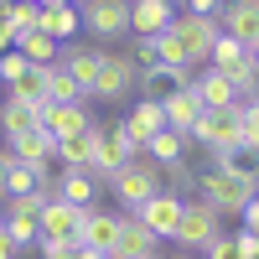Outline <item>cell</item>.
I'll return each mask as SVG.
<instances>
[{
  "label": "cell",
  "instance_id": "cell-25",
  "mask_svg": "<svg viewBox=\"0 0 259 259\" xmlns=\"http://www.w3.org/2000/svg\"><path fill=\"white\" fill-rule=\"evenodd\" d=\"M78 26H83V16H78L73 6H41V21H36V31H47L52 41H68Z\"/></svg>",
  "mask_w": 259,
  "mask_h": 259
},
{
  "label": "cell",
  "instance_id": "cell-22",
  "mask_svg": "<svg viewBox=\"0 0 259 259\" xmlns=\"http://www.w3.org/2000/svg\"><path fill=\"white\" fill-rule=\"evenodd\" d=\"M52 150H57V140L47 135V130H31V135H21V140H11V156H16L21 166H31V171H47V161H52Z\"/></svg>",
  "mask_w": 259,
  "mask_h": 259
},
{
  "label": "cell",
  "instance_id": "cell-45",
  "mask_svg": "<svg viewBox=\"0 0 259 259\" xmlns=\"http://www.w3.org/2000/svg\"><path fill=\"white\" fill-rule=\"evenodd\" d=\"M0 259H16V244H11V233H6V223H0Z\"/></svg>",
  "mask_w": 259,
  "mask_h": 259
},
{
  "label": "cell",
  "instance_id": "cell-49",
  "mask_svg": "<svg viewBox=\"0 0 259 259\" xmlns=\"http://www.w3.org/2000/svg\"><path fill=\"white\" fill-rule=\"evenodd\" d=\"M0 6H6V0H0Z\"/></svg>",
  "mask_w": 259,
  "mask_h": 259
},
{
  "label": "cell",
  "instance_id": "cell-24",
  "mask_svg": "<svg viewBox=\"0 0 259 259\" xmlns=\"http://www.w3.org/2000/svg\"><path fill=\"white\" fill-rule=\"evenodd\" d=\"M52 156L68 166V171H89V166H94V124H89V130H78V135H62Z\"/></svg>",
  "mask_w": 259,
  "mask_h": 259
},
{
  "label": "cell",
  "instance_id": "cell-37",
  "mask_svg": "<svg viewBox=\"0 0 259 259\" xmlns=\"http://www.w3.org/2000/svg\"><path fill=\"white\" fill-rule=\"evenodd\" d=\"M244 145H249V150H259V94H254V99H244Z\"/></svg>",
  "mask_w": 259,
  "mask_h": 259
},
{
  "label": "cell",
  "instance_id": "cell-20",
  "mask_svg": "<svg viewBox=\"0 0 259 259\" xmlns=\"http://www.w3.org/2000/svg\"><path fill=\"white\" fill-rule=\"evenodd\" d=\"M94 119H89V109H83V99L78 104H47V119H41V130H47L52 140H62V135H78V130H89Z\"/></svg>",
  "mask_w": 259,
  "mask_h": 259
},
{
  "label": "cell",
  "instance_id": "cell-1",
  "mask_svg": "<svg viewBox=\"0 0 259 259\" xmlns=\"http://www.w3.org/2000/svg\"><path fill=\"white\" fill-rule=\"evenodd\" d=\"M197 197L218 212V218H244V207L259 197V177H233L223 166L197 171Z\"/></svg>",
  "mask_w": 259,
  "mask_h": 259
},
{
  "label": "cell",
  "instance_id": "cell-44",
  "mask_svg": "<svg viewBox=\"0 0 259 259\" xmlns=\"http://www.w3.org/2000/svg\"><path fill=\"white\" fill-rule=\"evenodd\" d=\"M6 52H16V31L6 26V21H0V57H6Z\"/></svg>",
  "mask_w": 259,
  "mask_h": 259
},
{
  "label": "cell",
  "instance_id": "cell-17",
  "mask_svg": "<svg viewBox=\"0 0 259 259\" xmlns=\"http://www.w3.org/2000/svg\"><path fill=\"white\" fill-rule=\"evenodd\" d=\"M192 94L202 99V109H233V104H244L239 99V89L218 73V68H202L197 78H192Z\"/></svg>",
  "mask_w": 259,
  "mask_h": 259
},
{
  "label": "cell",
  "instance_id": "cell-38",
  "mask_svg": "<svg viewBox=\"0 0 259 259\" xmlns=\"http://www.w3.org/2000/svg\"><path fill=\"white\" fill-rule=\"evenodd\" d=\"M202 254H207V259H244V254H239V239H233V233H223V239H212V244H207Z\"/></svg>",
  "mask_w": 259,
  "mask_h": 259
},
{
  "label": "cell",
  "instance_id": "cell-30",
  "mask_svg": "<svg viewBox=\"0 0 259 259\" xmlns=\"http://www.w3.org/2000/svg\"><path fill=\"white\" fill-rule=\"evenodd\" d=\"M62 68H68V73H73V83H78L83 94H89V89H94V78H99V52H89V47H73L68 57H62Z\"/></svg>",
  "mask_w": 259,
  "mask_h": 259
},
{
  "label": "cell",
  "instance_id": "cell-32",
  "mask_svg": "<svg viewBox=\"0 0 259 259\" xmlns=\"http://www.w3.org/2000/svg\"><path fill=\"white\" fill-rule=\"evenodd\" d=\"M218 73H223L239 94H249V99L259 94V62H254V52H244L239 62H228V68H218Z\"/></svg>",
  "mask_w": 259,
  "mask_h": 259
},
{
  "label": "cell",
  "instance_id": "cell-35",
  "mask_svg": "<svg viewBox=\"0 0 259 259\" xmlns=\"http://www.w3.org/2000/svg\"><path fill=\"white\" fill-rule=\"evenodd\" d=\"M36 182H41V171H31V166H21L16 156L6 161V187H11V197H26V192H36Z\"/></svg>",
  "mask_w": 259,
  "mask_h": 259
},
{
  "label": "cell",
  "instance_id": "cell-23",
  "mask_svg": "<svg viewBox=\"0 0 259 259\" xmlns=\"http://www.w3.org/2000/svg\"><path fill=\"white\" fill-rule=\"evenodd\" d=\"M161 109H166V124H171V130H182V135H192V124L202 119V99L192 94V89H177L171 99H161Z\"/></svg>",
  "mask_w": 259,
  "mask_h": 259
},
{
  "label": "cell",
  "instance_id": "cell-41",
  "mask_svg": "<svg viewBox=\"0 0 259 259\" xmlns=\"http://www.w3.org/2000/svg\"><path fill=\"white\" fill-rule=\"evenodd\" d=\"M233 239H239V254H244V259H259V239H254L249 228H244V233H233Z\"/></svg>",
  "mask_w": 259,
  "mask_h": 259
},
{
  "label": "cell",
  "instance_id": "cell-4",
  "mask_svg": "<svg viewBox=\"0 0 259 259\" xmlns=\"http://www.w3.org/2000/svg\"><path fill=\"white\" fill-rule=\"evenodd\" d=\"M130 89H140V62L135 52H99V78H94V99H124Z\"/></svg>",
  "mask_w": 259,
  "mask_h": 259
},
{
  "label": "cell",
  "instance_id": "cell-29",
  "mask_svg": "<svg viewBox=\"0 0 259 259\" xmlns=\"http://www.w3.org/2000/svg\"><path fill=\"white\" fill-rule=\"evenodd\" d=\"M6 89H11V99H26V104H47V68H36V62H31V68L21 73V78H11Z\"/></svg>",
  "mask_w": 259,
  "mask_h": 259
},
{
  "label": "cell",
  "instance_id": "cell-13",
  "mask_svg": "<svg viewBox=\"0 0 259 259\" xmlns=\"http://www.w3.org/2000/svg\"><path fill=\"white\" fill-rule=\"evenodd\" d=\"M135 62H140V68H192L171 26H166V31H156V36H140V47H135Z\"/></svg>",
  "mask_w": 259,
  "mask_h": 259
},
{
  "label": "cell",
  "instance_id": "cell-6",
  "mask_svg": "<svg viewBox=\"0 0 259 259\" xmlns=\"http://www.w3.org/2000/svg\"><path fill=\"white\" fill-rule=\"evenodd\" d=\"M171 239H177L187 254H202L212 239H223V218L197 197V202H187V207H182V223H177V233H171Z\"/></svg>",
  "mask_w": 259,
  "mask_h": 259
},
{
  "label": "cell",
  "instance_id": "cell-10",
  "mask_svg": "<svg viewBox=\"0 0 259 259\" xmlns=\"http://www.w3.org/2000/svg\"><path fill=\"white\" fill-rule=\"evenodd\" d=\"M83 26H89L99 41H114L130 31V0H83Z\"/></svg>",
  "mask_w": 259,
  "mask_h": 259
},
{
  "label": "cell",
  "instance_id": "cell-43",
  "mask_svg": "<svg viewBox=\"0 0 259 259\" xmlns=\"http://www.w3.org/2000/svg\"><path fill=\"white\" fill-rule=\"evenodd\" d=\"M244 228H249V233H254V239H259V197H254V202L244 207Z\"/></svg>",
  "mask_w": 259,
  "mask_h": 259
},
{
  "label": "cell",
  "instance_id": "cell-12",
  "mask_svg": "<svg viewBox=\"0 0 259 259\" xmlns=\"http://www.w3.org/2000/svg\"><path fill=\"white\" fill-rule=\"evenodd\" d=\"M109 259H161V239L135 218V212H124L119 218V244H114Z\"/></svg>",
  "mask_w": 259,
  "mask_h": 259
},
{
  "label": "cell",
  "instance_id": "cell-39",
  "mask_svg": "<svg viewBox=\"0 0 259 259\" xmlns=\"http://www.w3.org/2000/svg\"><path fill=\"white\" fill-rule=\"evenodd\" d=\"M41 259H109V254L83 249V244H68V249H41Z\"/></svg>",
  "mask_w": 259,
  "mask_h": 259
},
{
  "label": "cell",
  "instance_id": "cell-46",
  "mask_svg": "<svg viewBox=\"0 0 259 259\" xmlns=\"http://www.w3.org/2000/svg\"><path fill=\"white\" fill-rule=\"evenodd\" d=\"M6 161H11V150H0V202L11 197V187H6Z\"/></svg>",
  "mask_w": 259,
  "mask_h": 259
},
{
  "label": "cell",
  "instance_id": "cell-11",
  "mask_svg": "<svg viewBox=\"0 0 259 259\" xmlns=\"http://www.w3.org/2000/svg\"><path fill=\"white\" fill-rule=\"evenodd\" d=\"M182 207H187V202L177 197V192H166V187H161L156 197H145V202L135 207V218H140L150 233H156V239H171V233H177V223H182Z\"/></svg>",
  "mask_w": 259,
  "mask_h": 259
},
{
  "label": "cell",
  "instance_id": "cell-18",
  "mask_svg": "<svg viewBox=\"0 0 259 259\" xmlns=\"http://www.w3.org/2000/svg\"><path fill=\"white\" fill-rule=\"evenodd\" d=\"M192 68H140V94L145 99H171L177 89H192Z\"/></svg>",
  "mask_w": 259,
  "mask_h": 259
},
{
  "label": "cell",
  "instance_id": "cell-42",
  "mask_svg": "<svg viewBox=\"0 0 259 259\" xmlns=\"http://www.w3.org/2000/svg\"><path fill=\"white\" fill-rule=\"evenodd\" d=\"M187 11H197V16H218L223 11V0H182Z\"/></svg>",
  "mask_w": 259,
  "mask_h": 259
},
{
  "label": "cell",
  "instance_id": "cell-36",
  "mask_svg": "<svg viewBox=\"0 0 259 259\" xmlns=\"http://www.w3.org/2000/svg\"><path fill=\"white\" fill-rule=\"evenodd\" d=\"M249 47H244V41H233V36H218V41H212V57H207V68H228V62H239Z\"/></svg>",
  "mask_w": 259,
  "mask_h": 259
},
{
  "label": "cell",
  "instance_id": "cell-3",
  "mask_svg": "<svg viewBox=\"0 0 259 259\" xmlns=\"http://www.w3.org/2000/svg\"><path fill=\"white\" fill-rule=\"evenodd\" d=\"M187 140L207 145L212 156H218V150H228V145H244V104H233V109H202V119L192 124Z\"/></svg>",
  "mask_w": 259,
  "mask_h": 259
},
{
  "label": "cell",
  "instance_id": "cell-15",
  "mask_svg": "<svg viewBox=\"0 0 259 259\" xmlns=\"http://www.w3.org/2000/svg\"><path fill=\"white\" fill-rule=\"evenodd\" d=\"M119 218L124 212H104V207H89L83 212V249H99V254H114V244H119Z\"/></svg>",
  "mask_w": 259,
  "mask_h": 259
},
{
  "label": "cell",
  "instance_id": "cell-27",
  "mask_svg": "<svg viewBox=\"0 0 259 259\" xmlns=\"http://www.w3.org/2000/svg\"><path fill=\"white\" fill-rule=\"evenodd\" d=\"M0 21H6L16 36H26V31H36V21H41V0H6V6H0Z\"/></svg>",
  "mask_w": 259,
  "mask_h": 259
},
{
  "label": "cell",
  "instance_id": "cell-14",
  "mask_svg": "<svg viewBox=\"0 0 259 259\" xmlns=\"http://www.w3.org/2000/svg\"><path fill=\"white\" fill-rule=\"evenodd\" d=\"M218 26H223V36H233V41H244V47H254V41H259V0H223Z\"/></svg>",
  "mask_w": 259,
  "mask_h": 259
},
{
  "label": "cell",
  "instance_id": "cell-16",
  "mask_svg": "<svg viewBox=\"0 0 259 259\" xmlns=\"http://www.w3.org/2000/svg\"><path fill=\"white\" fill-rule=\"evenodd\" d=\"M41 119H47V104H26V99H6L0 104V135H31V130H41Z\"/></svg>",
  "mask_w": 259,
  "mask_h": 259
},
{
  "label": "cell",
  "instance_id": "cell-47",
  "mask_svg": "<svg viewBox=\"0 0 259 259\" xmlns=\"http://www.w3.org/2000/svg\"><path fill=\"white\" fill-rule=\"evenodd\" d=\"M41 6H73V0H41Z\"/></svg>",
  "mask_w": 259,
  "mask_h": 259
},
{
  "label": "cell",
  "instance_id": "cell-26",
  "mask_svg": "<svg viewBox=\"0 0 259 259\" xmlns=\"http://www.w3.org/2000/svg\"><path fill=\"white\" fill-rule=\"evenodd\" d=\"M16 52L26 62H36V68H52L57 52H62V41H52L47 31H26V36H16Z\"/></svg>",
  "mask_w": 259,
  "mask_h": 259
},
{
  "label": "cell",
  "instance_id": "cell-28",
  "mask_svg": "<svg viewBox=\"0 0 259 259\" xmlns=\"http://www.w3.org/2000/svg\"><path fill=\"white\" fill-rule=\"evenodd\" d=\"M182 150H187V135H182V130H161V135H150L145 140V156L150 161H156V166H171V161H182Z\"/></svg>",
  "mask_w": 259,
  "mask_h": 259
},
{
  "label": "cell",
  "instance_id": "cell-31",
  "mask_svg": "<svg viewBox=\"0 0 259 259\" xmlns=\"http://www.w3.org/2000/svg\"><path fill=\"white\" fill-rule=\"evenodd\" d=\"M212 166L233 171V177H259V150H249V145H228V150H218V156H212Z\"/></svg>",
  "mask_w": 259,
  "mask_h": 259
},
{
  "label": "cell",
  "instance_id": "cell-48",
  "mask_svg": "<svg viewBox=\"0 0 259 259\" xmlns=\"http://www.w3.org/2000/svg\"><path fill=\"white\" fill-rule=\"evenodd\" d=\"M249 52H254V62H259V41H254V47H249Z\"/></svg>",
  "mask_w": 259,
  "mask_h": 259
},
{
  "label": "cell",
  "instance_id": "cell-8",
  "mask_svg": "<svg viewBox=\"0 0 259 259\" xmlns=\"http://www.w3.org/2000/svg\"><path fill=\"white\" fill-rule=\"evenodd\" d=\"M41 207H47V197L41 192H26V197H6V233H11V244L16 249H36L41 244V228H36V218H41Z\"/></svg>",
  "mask_w": 259,
  "mask_h": 259
},
{
  "label": "cell",
  "instance_id": "cell-21",
  "mask_svg": "<svg viewBox=\"0 0 259 259\" xmlns=\"http://www.w3.org/2000/svg\"><path fill=\"white\" fill-rule=\"evenodd\" d=\"M57 197L68 202V207H83L89 212L99 202V182H94V171H62L57 177Z\"/></svg>",
  "mask_w": 259,
  "mask_h": 259
},
{
  "label": "cell",
  "instance_id": "cell-7",
  "mask_svg": "<svg viewBox=\"0 0 259 259\" xmlns=\"http://www.w3.org/2000/svg\"><path fill=\"white\" fill-rule=\"evenodd\" d=\"M36 228H41V244L36 249H68V244L83 239V207H68L62 197H52L47 207H41Z\"/></svg>",
  "mask_w": 259,
  "mask_h": 259
},
{
  "label": "cell",
  "instance_id": "cell-9",
  "mask_svg": "<svg viewBox=\"0 0 259 259\" xmlns=\"http://www.w3.org/2000/svg\"><path fill=\"white\" fill-rule=\"evenodd\" d=\"M130 161H135V156H130V145H124L119 130H114V124H94V166H89V171H94V182H99V187H109Z\"/></svg>",
  "mask_w": 259,
  "mask_h": 259
},
{
  "label": "cell",
  "instance_id": "cell-40",
  "mask_svg": "<svg viewBox=\"0 0 259 259\" xmlns=\"http://www.w3.org/2000/svg\"><path fill=\"white\" fill-rule=\"evenodd\" d=\"M26 68H31V62L21 57V52H6V57H0V78H6V83H11V78H21Z\"/></svg>",
  "mask_w": 259,
  "mask_h": 259
},
{
  "label": "cell",
  "instance_id": "cell-2",
  "mask_svg": "<svg viewBox=\"0 0 259 259\" xmlns=\"http://www.w3.org/2000/svg\"><path fill=\"white\" fill-rule=\"evenodd\" d=\"M171 31H177V41H182V52H187V62L192 68H207V57H212V41L223 36V26H218V16H197V11H177L171 16Z\"/></svg>",
  "mask_w": 259,
  "mask_h": 259
},
{
  "label": "cell",
  "instance_id": "cell-33",
  "mask_svg": "<svg viewBox=\"0 0 259 259\" xmlns=\"http://www.w3.org/2000/svg\"><path fill=\"white\" fill-rule=\"evenodd\" d=\"M78 99H83V89L73 83V73L62 62H52L47 68V104H78Z\"/></svg>",
  "mask_w": 259,
  "mask_h": 259
},
{
  "label": "cell",
  "instance_id": "cell-5",
  "mask_svg": "<svg viewBox=\"0 0 259 259\" xmlns=\"http://www.w3.org/2000/svg\"><path fill=\"white\" fill-rule=\"evenodd\" d=\"M109 192L119 197V207H124V212H135L145 197H156V192H161V166L150 161V156H135V161H130L119 177L109 182Z\"/></svg>",
  "mask_w": 259,
  "mask_h": 259
},
{
  "label": "cell",
  "instance_id": "cell-19",
  "mask_svg": "<svg viewBox=\"0 0 259 259\" xmlns=\"http://www.w3.org/2000/svg\"><path fill=\"white\" fill-rule=\"evenodd\" d=\"M171 0H130V31L135 36H156L171 26Z\"/></svg>",
  "mask_w": 259,
  "mask_h": 259
},
{
  "label": "cell",
  "instance_id": "cell-34",
  "mask_svg": "<svg viewBox=\"0 0 259 259\" xmlns=\"http://www.w3.org/2000/svg\"><path fill=\"white\" fill-rule=\"evenodd\" d=\"M161 187L177 192V197L187 202V192H197V171H192L187 161H171V166H161Z\"/></svg>",
  "mask_w": 259,
  "mask_h": 259
}]
</instances>
